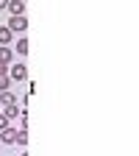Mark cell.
<instances>
[{
	"label": "cell",
	"instance_id": "1",
	"mask_svg": "<svg viewBox=\"0 0 139 156\" xmlns=\"http://www.w3.org/2000/svg\"><path fill=\"white\" fill-rule=\"evenodd\" d=\"M25 75H28L25 64H11L9 67V78H11V81H25Z\"/></svg>",
	"mask_w": 139,
	"mask_h": 156
},
{
	"label": "cell",
	"instance_id": "2",
	"mask_svg": "<svg viewBox=\"0 0 139 156\" xmlns=\"http://www.w3.org/2000/svg\"><path fill=\"white\" fill-rule=\"evenodd\" d=\"M6 28H9L11 34H14V31H17V34H23V31L28 28V20H25V17H11V23H9Z\"/></svg>",
	"mask_w": 139,
	"mask_h": 156
},
{
	"label": "cell",
	"instance_id": "3",
	"mask_svg": "<svg viewBox=\"0 0 139 156\" xmlns=\"http://www.w3.org/2000/svg\"><path fill=\"white\" fill-rule=\"evenodd\" d=\"M17 134H19V131L11 128V126L3 128V131H0V142H6V145H17Z\"/></svg>",
	"mask_w": 139,
	"mask_h": 156
},
{
	"label": "cell",
	"instance_id": "4",
	"mask_svg": "<svg viewBox=\"0 0 139 156\" xmlns=\"http://www.w3.org/2000/svg\"><path fill=\"white\" fill-rule=\"evenodd\" d=\"M6 9L11 11V17H25V3H23V0H9Z\"/></svg>",
	"mask_w": 139,
	"mask_h": 156
},
{
	"label": "cell",
	"instance_id": "5",
	"mask_svg": "<svg viewBox=\"0 0 139 156\" xmlns=\"http://www.w3.org/2000/svg\"><path fill=\"white\" fill-rule=\"evenodd\" d=\"M14 103H17V95H14L11 89L0 92V106H14Z\"/></svg>",
	"mask_w": 139,
	"mask_h": 156
},
{
	"label": "cell",
	"instance_id": "6",
	"mask_svg": "<svg viewBox=\"0 0 139 156\" xmlns=\"http://www.w3.org/2000/svg\"><path fill=\"white\" fill-rule=\"evenodd\" d=\"M0 45H11V31L6 25H0Z\"/></svg>",
	"mask_w": 139,
	"mask_h": 156
},
{
	"label": "cell",
	"instance_id": "7",
	"mask_svg": "<svg viewBox=\"0 0 139 156\" xmlns=\"http://www.w3.org/2000/svg\"><path fill=\"white\" fill-rule=\"evenodd\" d=\"M9 62H11V48L3 45V48H0V64H9Z\"/></svg>",
	"mask_w": 139,
	"mask_h": 156
},
{
	"label": "cell",
	"instance_id": "8",
	"mask_svg": "<svg viewBox=\"0 0 139 156\" xmlns=\"http://www.w3.org/2000/svg\"><path fill=\"white\" fill-rule=\"evenodd\" d=\"M14 50H17V53H19V56H25V53H28V39H25V36H23V39H19V42H17V45H14Z\"/></svg>",
	"mask_w": 139,
	"mask_h": 156
},
{
	"label": "cell",
	"instance_id": "9",
	"mask_svg": "<svg viewBox=\"0 0 139 156\" xmlns=\"http://www.w3.org/2000/svg\"><path fill=\"white\" fill-rule=\"evenodd\" d=\"M19 112H23V109H19V106L14 103V106H6V112H3V114H6L9 120H11V117H19Z\"/></svg>",
	"mask_w": 139,
	"mask_h": 156
},
{
	"label": "cell",
	"instance_id": "10",
	"mask_svg": "<svg viewBox=\"0 0 139 156\" xmlns=\"http://www.w3.org/2000/svg\"><path fill=\"white\" fill-rule=\"evenodd\" d=\"M6 89H11V78L9 75H0V92H6Z\"/></svg>",
	"mask_w": 139,
	"mask_h": 156
},
{
	"label": "cell",
	"instance_id": "11",
	"mask_svg": "<svg viewBox=\"0 0 139 156\" xmlns=\"http://www.w3.org/2000/svg\"><path fill=\"white\" fill-rule=\"evenodd\" d=\"M9 126H11V120H9L6 114H0V131H3V128H9Z\"/></svg>",
	"mask_w": 139,
	"mask_h": 156
},
{
	"label": "cell",
	"instance_id": "12",
	"mask_svg": "<svg viewBox=\"0 0 139 156\" xmlns=\"http://www.w3.org/2000/svg\"><path fill=\"white\" fill-rule=\"evenodd\" d=\"M0 75H9V64H0Z\"/></svg>",
	"mask_w": 139,
	"mask_h": 156
},
{
	"label": "cell",
	"instance_id": "13",
	"mask_svg": "<svg viewBox=\"0 0 139 156\" xmlns=\"http://www.w3.org/2000/svg\"><path fill=\"white\" fill-rule=\"evenodd\" d=\"M9 6V0H0V9H6Z\"/></svg>",
	"mask_w": 139,
	"mask_h": 156
}]
</instances>
